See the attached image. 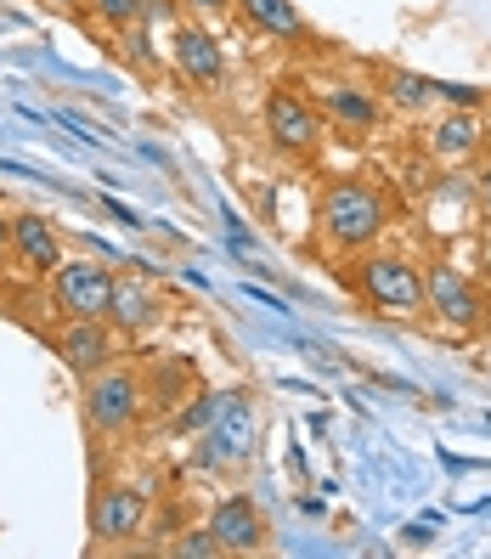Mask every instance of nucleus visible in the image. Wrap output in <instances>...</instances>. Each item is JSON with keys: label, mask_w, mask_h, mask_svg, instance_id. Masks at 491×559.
<instances>
[{"label": "nucleus", "mask_w": 491, "mask_h": 559, "mask_svg": "<svg viewBox=\"0 0 491 559\" xmlns=\"http://www.w3.org/2000/svg\"><path fill=\"white\" fill-rule=\"evenodd\" d=\"M384 226V204L379 192L362 181H334L322 192V233L334 238L339 249H368Z\"/></svg>", "instance_id": "nucleus-1"}, {"label": "nucleus", "mask_w": 491, "mask_h": 559, "mask_svg": "<svg viewBox=\"0 0 491 559\" xmlns=\"http://www.w3.org/2000/svg\"><path fill=\"white\" fill-rule=\"evenodd\" d=\"M136 402H142V384L130 379L124 368H96L85 373V424L96 436H119L136 424Z\"/></svg>", "instance_id": "nucleus-2"}, {"label": "nucleus", "mask_w": 491, "mask_h": 559, "mask_svg": "<svg viewBox=\"0 0 491 559\" xmlns=\"http://www.w3.org/2000/svg\"><path fill=\"white\" fill-rule=\"evenodd\" d=\"M108 294H113V272L96 260H62L51 272V300L62 317H108Z\"/></svg>", "instance_id": "nucleus-3"}, {"label": "nucleus", "mask_w": 491, "mask_h": 559, "mask_svg": "<svg viewBox=\"0 0 491 559\" xmlns=\"http://www.w3.org/2000/svg\"><path fill=\"white\" fill-rule=\"evenodd\" d=\"M362 294L379 311L407 317L423 306V277H418V266H407L396 254H373V260H362Z\"/></svg>", "instance_id": "nucleus-4"}, {"label": "nucleus", "mask_w": 491, "mask_h": 559, "mask_svg": "<svg viewBox=\"0 0 491 559\" xmlns=\"http://www.w3.org/2000/svg\"><path fill=\"white\" fill-rule=\"evenodd\" d=\"M147 525V491L136 486H103L96 491V503H91V537L96 543H124V537H136Z\"/></svg>", "instance_id": "nucleus-5"}, {"label": "nucleus", "mask_w": 491, "mask_h": 559, "mask_svg": "<svg viewBox=\"0 0 491 559\" xmlns=\"http://www.w3.org/2000/svg\"><path fill=\"white\" fill-rule=\"evenodd\" d=\"M57 356L69 361L74 373H96L113 361V334H108V317H69V328L57 334Z\"/></svg>", "instance_id": "nucleus-6"}, {"label": "nucleus", "mask_w": 491, "mask_h": 559, "mask_svg": "<svg viewBox=\"0 0 491 559\" xmlns=\"http://www.w3.org/2000/svg\"><path fill=\"white\" fill-rule=\"evenodd\" d=\"M266 130H272V142L288 147V153H306V147H316V136H322L316 108L300 103L294 91H277L272 103H266Z\"/></svg>", "instance_id": "nucleus-7"}, {"label": "nucleus", "mask_w": 491, "mask_h": 559, "mask_svg": "<svg viewBox=\"0 0 491 559\" xmlns=\"http://www.w3.org/2000/svg\"><path fill=\"white\" fill-rule=\"evenodd\" d=\"M12 254L23 260V272H57L62 266V238L46 215H12Z\"/></svg>", "instance_id": "nucleus-8"}, {"label": "nucleus", "mask_w": 491, "mask_h": 559, "mask_svg": "<svg viewBox=\"0 0 491 559\" xmlns=\"http://www.w3.org/2000/svg\"><path fill=\"white\" fill-rule=\"evenodd\" d=\"M254 447V418L243 407V396H226V407L215 413V430L204 436V464H238V457Z\"/></svg>", "instance_id": "nucleus-9"}, {"label": "nucleus", "mask_w": 491, "mask_h": 559, "mask_svg": "<svg viewBox=\"0 0 491 559\" xmlns=\"http://www.w3.org/2000/svg\"><path fill=\"white\" fill-rule=\"evenodd\" d=\"M423 306L441 311V317L457 322V328H469V322L480 317V294H475L469 277H457L452 266H430V277H423Z\"/></svg>", "instance_id": "nucleus-10"}, {"label": "nucleus", "mask_w": 491, "mask_h": 559, "mask_svg": "<svg viewBox=\"0 0 491 559\" xmlns=\"http://www.w3.org/2000/svg\"><path fill=\"white\" fill-rule=\"evenodd\" d=\"M170 46H176V62H181V74L192 80V85H204V91H215L220 80H226V57H220V46L204 35V28H176L170 35Z\"/></svg>", "instance_id": "nucleus-11"}, {"label": "nucleus", "mask_w": 491, "mask_h": 559, "mask_svg": "<svg viewBox=\"0 0 491 559\" xmlns=\"http://www.w3.org/2000/svg\"><path fill=\"white\" fill-rule=\"evenodd\" d=\"M209 532H215L220 554H254L260 543H266V525H260V514H254L249 498H226L209 514Z\"/></svg>", "instance_id": "nucleus-12"}, {"label": "nucleus", "mask_w": 491, "mask_h": 559, "mask_svg": "<svg viewBox=\"0 0 491 559\" xmlns=\"http://www.w3.org/2000/svg\"><path fill=\"white\" fill-rule=\"evenodd\" d=\"M108 322L119 328V334H147V328L158 322V294L136 277H113V294H108Z\"/></svg>", "instance_id": "nucleus-13"}, {"label": "nucleus", "mask_w": 491, "mask_h": 559, "mask_svg": "<svg viewBox=\"0 0 491 559\" xmlns=\"http://www.w3.org/2000/svg\"><path fill=\"white\" fill-rule=\"evenodd\" d=\"M232 7L260 28V35L288 40V46L306 40V17H300V7H294V0H232Z\"/></svg>", "instance_id": "nucleus-14"}, {"label": "nucleus", "mask_w": 491, "mask_h": 559, "mask_svg": "<svg viewBox=\"0 0 491 559\" xmlns=\"http://www.w3.org/2000/svg\"><path fill=\"white\" fill-rule=\"evenodd\" d=\"M430 147H435V158H469L480 147V124L469 114H452L430 130Z\"/></svg>", "instance_id": "nucleus-15"}, {"label": "nucleus", "mask_w": 491, "mask_h": 559, "mask_svg": "<svg viewBox=\"0 0 491 559\" xmlns=\"http://www.w3.org/2000/svg\"><path fill=\"white\" fill-rule=\"evenodd\" d=\"M327 114H334L345 130H373L379 124V103H373L368 91H350V85L327 91Z\"/></svg>", "instance_id": "nucleus-16"}, {"label": "nucleus", "mask_w": 491, "mask_h": 559, "mask_svg": "<svg viewBox=\"0 0 491 559\" xmlns=\"http://www.w3.org/2000/svg\"><path fill=\"white\" fill-rule=\"evenodd\" d=\"M96 17L113 23V28H130V23H142L147 17V0H91Z\"/></svg>", "instance_id": "nucleus-17"}, {"label": "nucleus", "mask_w": 491, "mask_h": 559, "mask_svg": "<svg viewBox=\"0 0 491 559\" xmlns=\"http://www.w3.org/2000/svg\"><path fill=\"white\" fill-rule=\"evenodd\" d=\"M176 554H181V559H215V554H220V543H215V532L204 525V532H187V537L176 543Z\"/></svg>", "instance_id": "nucleus-18"}, {"label": "nucleus", "mask_w": 491, "mask_h": 559, "mask_svg": "<svg viewBox=\"0 0 491 559\" xmlns=\"http://www.w3.org/2000/svg\"><path fill=\"white\" fill-rule=\"evenodd\" d=\"M390 96H396V103H423V96H430V80H418V74H390Z\"/></svg>", "instance_id": "nucleus-19"}, {"label": "nucleus", "mask_w": 491, "mask_h": 559, "mask_svg": "<svg viewBox=\"0 0 491 559\" xmlns=\"http://www.w3.org/2000/svg\"><path fill=\"white\" fill-rule=\"evenodd\" d=\"M430 91H441L446 103H464V108H475V103H480V91H475V85H430Z\"/></svg>", "instance_id": "nucleus-20"}, {"label": "nucleus", "mask_w": 491, "mask_h": 559, "mask_svg": "<svg viewBox=\"0 0 491 559\" xmlns=\"http://www.w3.org/2000/svg\"><path fill=\"white\" fill-rule=\"evenodd\" d=\"M187 7H192V12H226L232 0H187Z\"/></svg>", "instance_id": "nucleus-21"}, {"label": "nucleus", "mask_w": 491, "mask_h": 559, "mask_svg": "<svg viewBox=\"0 0 491 559\" xmlns=\"http://www.w3.org/2000/svg\"><path fill=\"white\" fill-rule=\"evenodd\" d=\"M7 249H12V221L0 215V260H7Z\"/></svg>", "instance_id": "nucleus-22"}, {"label": "nucleus", "mask_w": 491, "mask_h": 559, "mask_svg": "<svg viewBox=\"0 0 491 559\" xmlns=\"http://www.w3.org/2000/svg\"><path fill=\"white\" fill-rule=\"evenodd\" d=\"M480 204L491 210V164H486V170H480Z\"/></svg>", "instance_id": "nucleus-23"}, {"label": "nucleus", "mask_w": 491, "mask_h": 559, "mask_svg": "<svg viewBox=\"0 0 491 559\" xmlns=\"http://www.w3.org/2000/svg\"><path fill=\"white\" fill-rule=\"evenodd\" d=\"M62 7H80V0H62Z\"/></svg>", "instance_id": "nucleus-24"}, {"label": "nucleus", "mask_w": 491, "mask_h": 559, "mask_svg": "<svg viewBox=\"0 0 491 559\" xmlns=\"http://www.w3.org/2000/svg\"><path fill=\"white\" fill-rule=\"evenodd\" d=\"M486 260H491V243H486Z\"/></svg>", "instance_id": "nucleus-25"}]
</instances>
